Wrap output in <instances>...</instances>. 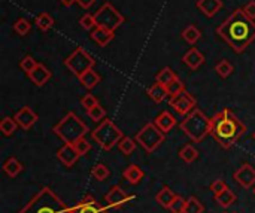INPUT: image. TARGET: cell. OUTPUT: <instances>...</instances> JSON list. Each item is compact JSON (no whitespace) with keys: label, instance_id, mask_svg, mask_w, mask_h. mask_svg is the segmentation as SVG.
<instances>
[{"label":"cell","instance_id":"83f0119b","mask_svg":"<svg viewBox=\"0 0 255 213\" xmlns=\"http://www.w3.org/2000/svg\"><path fill=\"white\" fill-rule=\"evenodd\" d=\"M179 157L185 161V163H194L199 158V151L193 146V145H185L182 146V149L179 151Z\"/></svg>","mask_w":255,"mask_h":213},{"label":"cell","instance_id":"484cf974","mask_svg":"<svg viewBox=\"0 0 255 213\" xmlns=\"http://www.w3.org/2000/svg\"><path fill=\"white\" fill-rule=\"evenodd\" d=\"M176 199V194L170 190V188H167V187H164L158 194H157V197H155V200H157V203H160L163 208H166V209H169V206L173 203V200Z\"/></svg>","mask_w":255,"mask_h":213},{"label":"cell","instance_id":"f6af8a7d","mask_svg":"<svg viewBox=\"0 0 255 213\" xmlns=\"http://www.w3.org/2000/svg\"><path fill=\"white\" fill-rule=\"evenodd\" d=\"M244 12L251 18V19H255V0H251V1H248L244 7Z\"/></svg>","mask_w":255,"mask_h":213},{"label":"cell","instance_id":"4316f807","mask_svg":"<svg viewBox=\"0 0 255 213\" xmlns=\"http://www.w3.org/2000/svg\"><path fill=\"white\" fill-rule=\"evenodd\" d=\"M215 200H217V203H220L221 208L227 209V208H230L236 202V196H235V193L230 188H227L223 193H220L218 196H215Z\"/></svg>","mask_w":255,"mask_h":213},{"label":"cell","instance_id":"ffe728a7","mask_svg":"<svg viewBox=\"0 0 255 213\" xmlns=\"http://www.w3.org/2000/svg\"><path fill=\"white\" fill-rule=\"evenodd\" d=\"M146 93H148L149 99H151L152 102H155V103H161V102L169 96L166 85H163V84H160V82H157V81H155V84H152V85L146 90Z\"/></svg>","mask_w":255,"mask_h":213},{"label":"cell","instance_id":"7bdbcfd3","mask_svg":"<svg viewBox=\"0 0 255 213\" xmlns=\"http://www.w3.org/2000/svg\"><path fill=\"white\" fill-rule=\"evenodd\" d=\"M81 105H82V107H84L85 110H90L91 107H94L96 105H99V100H97L91 93H88V94H85V96L81 99Z\"/></svg>","mask_w":255,"mask_h":213},{"label":"cell","instance_id":"7c38bea8","mask_svg":"<svg viewBox=\"0 0 255 213\" xmlns=\"http://www.w3.org/2000/svg\"><path fill=\"white\" fill-rule=\"evenodd\" d=\"M13 119L16 121L18 127H21L22 130L27 131V130H30V128L37 122L39 116H37L36 112H33L31 107L24 106V107H21V109L13 115Z\"/></svg>","mask_w":255,"mask_h":213},{"label":"cell","instance_id":"5bb4252c","mask_svg":"<svg viewBox=\"0 0 255 213\" xmlns=\"http://www.w3.org/2000/svg\"><path fill=\"white\" fill-rule=\"evenodd\" d=\"M27 76H28V79H30L36 87H43V85L52 78V73H51V70H49L46 66H43L42 63H39V64L34 67V70H31Z\"/></svg>","mask_w":255,"mask_h":213},{"label":"cell","instance_id":"3957f363","mask_svg":"<svg viewBox=\"0 0 255 213\" xmlns=\"http://www.w3.org/2000/svg\"><path fill=\"white\" fill-rule=\"evenodd\" d=\"M179 127L185 133V136H188L194 143H200L203 142V139H206L211 134L212 119L208 118L200 109L196 107L188 115H185Z\"/></svg>","mask_w":255,"mask_h":213},{"label":"cell","instance_id":"30bf717a","mask_svg":"<svg viewBox=\"0 0 255 213\" xmlns=\"http://www.w3.org/2000/svg\"><path fill=\"white\" fill-rule=\"evenodd\" d=\"M170 107H173V110L179 115H188L191 110L196 109L197 106V100L185 90L182 93H179L178 96H172L169 100Z\"/></svg>","mask_w":255,"mask_h":213},{"label":"cell","instance_id":"f546056e","mask_svg":"<svg viewBox=\"0 0 255 213\" xmlns=\"http://www.w3.org/2000/svg\"><path fill=\"white\" fill-rule=\"evenodd\" d=\"M136 145H137L136 139H131V137H128V136H124V137L120 140V143H118V149H120L124 155H131V154L134 152V149H136Z\"/></svg>","mask_w":255,"mask_h":213},{"label":"cell","instance_id":"4dcf8cb0","mask_svg":"<svg viewBox=\"0 0 255 213\" xmlns=\"http://www.w3.org/2000/svg\"><path fill=\"white\" fill-rule=\"evenodd\" d=\"M16 128H18V124H16V121L13 119V118H10V116H6V118H3L1 119V122H0V131L4 134V136H12L15 131H16Z\"/></svg>","mask_w":255,"mask_h":213},{"label":"cell","instance_id":"603a6c76","mask_svg":"<svg viewBox=\"0 0 255 213\" xmlns=\"http://www.w3.org/2000/svg\"><path fill=\"white\" fill-rule=\"evenodd\" d=\"M3 172H4L9 178H16V176L22 172V164H21L15 157H9V158L3 163Z\"/></svg>","mask_w":255,"mask_h":213},{"label":"cell","instance_id":"277c9868","mask_svg":"<svg viewBox=\"0 0 255 213\" xmlns=\"http://www.w3.org/2000/svg\"><path fill=\"white\" fill-rule=\"evenodd\" d=\"M52 131L64 143H75L78 139L85 137V134L90 130H88L87 124L75 112H69L63 119H60L52 127Z\"/></svg>","mask_w":255,"mask_h":213},{"label":"cell","instance_id":"60d3db41","mask_svg":"<svg viewBox=\"0 0 255 213\" xmlns=\"http://www.w3.org/2000/svg\"><path fill=\"white\" fill-rule=\"evenodd\" d=\"M79 24L84 30H94L97 27V22H96V18L94 15L91 13H85L84 16H81L79 19Z\"/></svg>","mask_w":255,"mask_h":213},{"label":"cell","instance_id":"9c48e42d","mask_svg":"<svg viewBox=\"0 0 255 213\" xmlns=\"http://www.w3.org/2000/svg\"><path fill=\"white\" fill-rule=\"evenodd\" d=\"M96 64V60L84 49V48H76L66 60H64V66L76 76L81 78L85 72H88L90 69H93Z\"/></svg>","mask_w":255,"mask_h":213},{"label":"cell","instance_id":"7dc6e473","mask_svg":"<svg viewBox=\"0 0 255 213\" xmlns=\"http://www.w3.org/2000/svg\"><path fill=\"white\" fill-rule=\"evenodd\" d=\"M60 3H61L63 6H66V7H70L73 3H76V0H60Z\"/></svg>","mask_w":255,"mask_h":213},{"label":"cell","instance_id":"ac0fdd59","mask_svg":"<svg viewBox=\"0 0 255 213\" xmlns=\"http://www.w3.org/2000/svg\"><path fill=\"white\" fill-rule=\"evenodd\" d=\"M182 61L185 63L187 67H190L191 70H197L203 63H205V55L197 49V48H191L190 51H187L182 57Z\"/></svg>","mask_w":255,"mask_h":213},{"label":"cell","instance_id":"2e32d148","mask_svg":"<svg viewBox=\"0 0 255 213\" xmlns=\"http://www.w3.org/2000/svg\"><path fill=\"white\" fill-rule=\"evenodd\" d=\"M130 197L120 188V187H112L109 190V193L105 196V202L108 205V208H118L121 205H124Z\"/></svg>","mask_w":255,"mask_h":213},{"label":"cell","instance_id":"cb8c5ba5","mask_svg":"<svg viewBox=\"0 0 255 213\" xmlns=\"http://www.w3.org/2000/svg\"><path fill=\"white\" fill-rule=\"evenodd\" d=\"M70 213H106L105 212V209L103 208H100L99 205H97V202H94V200H90L88 203H85V202H82V203H79L78 206H75Z\"/></svg>","mask_w":255,"mask_h":213},{"label":"cell","instance_id":"f1b7e54d","mask_svg":"<svg viewBox=\"0 0 255 213\" xmlns=\"http://www.w3.org/2000/svg\"><path fill=\"white\" fill-rule=\"evenodd\" d=\"M36 25L39 27V30L42 31H48L52 28L54 25V18L48 13V12H42L36 16Z\"/></svg>","mask_w":255,"mask_h":213},{"label":"cell","instance_id":"d4e9b609","mask_svg":"<svg viewBox=\"0 0 255 213\" xmlns=\"http://www.w3.org/2000/svg\"><path fill=\"white\" fill-rule=\"evenodd\" d=\"M182 37H184V40H185L187 43L194 45V43H197V42L200 40L202 31H200L194 24H191V25H187V27L182 30Z\"/></svg>","mask_w":255,"mask_h":213},{"label":"cell","instance_id":"f35d334b","mask_svg":"<svg viewBox=\"0 0 255 213\" xmlns=\"http://www.w3.org/2000/svg\"><path fill=\"white\" fill-rule=\"evenodd\" d=\"M37 64H39V63H37L31 55H24V57L21 58V61H19V69L28 75L31 70H34V67H36Z\"/></svg>","mask_w":255,"mask_h":213},{"label":"cell","instance_id":"c3c4849f","mask_svg":"<svg viewBox=\"0 0 255 213\" xmlns=\"http://www.w3.org/2000/svg\"><path fill=\"white\" fill-rule=\"evenodd\" d=\"M254 194H255V187H254Z\"/></svg>","mask_w":255,"mask_h":213},{"label":"cell","instance_id":"7a4b0ae2","mask_svg":"<svg viewBox=\"0 0 255 213\" xmlns=\"http://www.w3.org/2000/svg\"><path fill=\"white\" fill-rule=\"evenodd\" d=\"M212 119V137L224 148L230 149L245 134L247 125L230 109H223L214 115Z\"/></svg>","mask_w":255,"mask_h":213},{"label":"cell","instance_id":"52a82bcc","mask_svg":"<svg viewBox=\"0 0 255 213\" xmlns=\"http://www.w3.org/2000/svg\"><path fill=\"white\" fill-rule=\"evenodd\" d=\"M94 18H96L97 27H103V28H108L112 31L120 28L126 21L124 15L109 1L103 3L97 9V12L94 13Z\"/></svg>","mask_w":255,"mask_h":213},{"label":"cell","instance_id":"b9f144b4","mask_svg":"<svg viewBox=\"0 0 255 213\" xmlns=\"http://www.w3.org/2000/svg\"><path fill=\"white\" fill-rule=\"evenodd\" d=\"M185 205H187V200H184L182 197L176 196L173 203L169 206V211L172 213H184L185 212Z\"/></svg>","mask_w":255,"mask_h":213},{"label":"cell","instance_id":"1f68e13d","mask_svg":"<svg viewBox=\"0 0 255 213\" xmlns=\"http://www.w3.org/2000/svg\"><path fill=\"white\" fill-rule=\"evenodd\" d=\"M175 78H178L176 73H175L170 67H164V69H161V70L157 73L155 81L160 82V84H163V85H167V84H170Z\"/></svg>","mask_w":255,"mask_h":213},{"label":"cell","instance_id":"e575fe53","mask_svg":"<svg viewBox=\"0 0 255 213\" xmlns=\"http://www.w3.org/2000/svg\"><path fill=\"white\" fill-rule=\"evenodd\" d=\"M109 175H111L109 169H108L105 164H102V163L96 164V166L93 167V170H91V176H93L96 181H105V179L109 178Z\"/></svg>","mask_w":255,"mask_h":213},{"label":"cell","instance_id":"d6a6232c","mask_svg":"<svg viewBox=\"0 0 255 213\" xmlns=\"http://www.w3.org/2000/svg\"><path fill=\"white\" fill-rule=\"evenodd\" d=\"M215 70H217V73L221 76V78H229L232 73H233V70H235V67H233V64L229 61V60H221L217 66H215Z\"/></svg>","mask_w":255,"mask_h":213},{"label":"cell","instance_id":"ab89813d","mask_svg":"<svg viewBox=\"0 0 255 213\" xmlns=\"http://www.w3.org/2000/svg\"><path fill=\"white\" fill-rule=\"evenodd\" d=\"M73 146H75V149H76V152L82 157V155H87L90 151H91V143L85 139V137H81V139H78L75 143H72Z\"/></svg>","mask_w":255,"mask_h":213},{"label":"cell","instance_id":"8d00e7d4","mask_svg":"<svg viewBox=\"0 0 255 213\" xmlns=\"http://www.w3.org/2000/svg\"><path fill=\"white\" fill-rule=\"evenodd\" d=\"M166 88H167L169 96H178L179 93L185 91V84L179 78H175L170 84L166 85Z\"/></svg>","mask_w":255,"mask_h":213},{"label":"cell","instance_id":"5b68a950","mask_svg":"<svg viewBox=\"0 0 255 213\" xmlns=\"http://www.w3.org/2000/svg\"><path fill=\"white\" fill-rule=\"evenodd\" d=\"M19 213H70V211L51 190L45 188Z\"/></svg>","mask_w":255,"mask_h":213},{"label":"cell","instance_id":"8992f818","mask_svg":"<svg viewBox=\"0 0 255 213\" xmlns=\"http://www.w3.org/2000/svg\"><path fill=\"white\" fill-rule=\"evenodd\" d=\"M91 137H93V140H96V143L102 149L111 151L114 146H118V143L124 137V134L111 119H103L91 131Z\"/></svg>","mask_w":255,"mask_h":213},{"label":"cell","instance_id":"bcb514c9","mask_svg":"<svg viewBox=\"0 0 255 213\" xmlns=\"http://www.w3.org/2000/svg\"><path fill=\"white\" fill-rule=\"evenodd\" d=\"M76 3H78L82 9H90V7L96 3V0H76Z\"/></svg>","mask_w":255,"mask_h":213},{"label":"cell","instance_id":"681fc988","mask_svg":"<svg viewBox=\"0 0 255 213\" xmlns=\"http://www.w3.org/2000/svg\"><path fill=\"white\" fill-rule=\"evenodd\" d=\"M254 140H255V133H254Z\"/></svg>","mask_w":255,"mask_h":213},{"label":"cell","instance_id":"ba28073f","mask_svg":"<svg viewBox=\"0 0 255 213\" xmlns=\"http://www.w3.org/2000/svg\"><path fill=\"white\" fill-rule=\"evenodd\" d=\"M166 133H163L155 122H148L143 125V128H140L136 134V142L146 151V152H154L163 142H164Z\"/></svg>","mask_w":255,"mask_h":213},{"label":"cell","instance_id":"836d02e7","mask_svg":"<svg viewBox=\"0 0 255 213\" xmlns=\"http://www.w3.org/2000/svg\"><path fill=\"white\" fill-rule=\"evenodd\" d=\"M205 212V206L202 205V202L197 197H190L187 200L185 205V212L184 213H203Z\"/></svg>","mask_w":255,"mask_h":213},{"label":"cell","instance_id":"74e56055","mask_svg":"<svg viewBox=\"0 0 255 213\" xmlns=\"http://www.w3.org/2000/svg\"><path fill=\"white\" fill-rule=\"evenodd\" d=\"M87 113H88L90 119L94 121V122H102L105 119V116H106V110L100 105H96L94 107H91L90 110H87Z\"/></svg>","mask_w":255,"mask_h":213},{"label":"cell","instance_id":"8fae6325","mask_svg":"<svg viewBox=\"0 0 255 213\" xmlns=\"http://www.w3.org/2000/svg\"><path fill=\"white\" fill-rule=\"evenodd\" d=\"M235 181H236L242 188L250 190L251 187H254L255 185V169L251 164H248V163L242 164V166L235 172Z\"/></svg>","mask_w":255,"mask_h":213},{"label":"cell","instance_id":"ee69618b","mask_svg":"<svg viewBox=\"0 0 255 213\" xmlns=\"http://www.w3.org/2000/svg\"><path fill=\"white\" fill-rule=\"evenodd\" d=\"M229 187H227V184L223 181V179H217L212 185H211V191L214 193V197L215 196H218L220 193H223L224 190H227Z\"/></svg>","mask_w":255,"mask_h":213},{"label":"cell","instance_id":"e0dca14e","mask_svg":"<svg viewBox=\"0 0 255 213\" xmlns=\"http://www.w3.org/2000/svg\"><path fill=\"white\" fill-rule=\"evenodd\" d=\"M114 37H115V31H112V30H108V28H103V27H96L94 30H91L93 42H96L102 48L108 46L114 40Z\"/></svg>","mask_w":255,"mask_h":213},{"label":"cell","instance_id":"d590c367","mask_svg":"<svg viewBox=\"0 0 255 213\" xmlns=\"http://www.w3.org/2000/svg\"><path fill=\"white\" fill-rule=\"evenodd\" d=\"M13 30H15V33H18L19 36H25V34H28V33H30V30H31V24H30V21H28V19H25V18H19V19H16V21H15V24H13Z\"/></svg>","mask_w":255,"mask_h":213},{"label":"cell","instance_id":"9a60e30c","mask_svg":"<svg viewBox=\"0 0 255 213\" xmlns=\"http://www.w3.org/2000/svg\"><path fill=\"white\" fill-rule=\"evenodd\" d=\"M197 9L208 18H214L223 9V0H197Z\"/></svg>","mask_w":255,"mask_h":213},{"label":"cell","instance_id":"7402d4cb","mask_svg":"<svg viewBox=\"0 0 255 213\" xmlns=\"http://www.w3.org/2000/svg\"><path fill=\"white\" fill-rule=\"evenodd\" d=\"M78 79H79L81 85L85 87L87 90H93V88L97 87V85L100 84V81H102L100 75H99L94 69H90L88 72H85V73H84L81 78H78Z\"/></svg>","mask_w":255,"mask_h":213},{"label":"cell","instance_id":"6da1fadb","mask_svg":"<svg viewBox=\"0 0 255 213\" xmlns=\"http://www.w3.org/2000/svg\"><path fill=\"white\" fill-rule=\"evenodd\" d=\"M217 34L230 48L242 54L255 40V19H251L242 7L235 9L232 15L217 27Z\"/></svg>","mask_w":255,"mask_h":213},{"label":"cell","instance_id":"4fadbf2b","mask_svg":"<svg viewBox=\"0 0 255 213\" xmlns=\"http://www.w3.org/2000/svg\"><path fill=\"white\" fill-rule=\"evenodd\" d=\"M79 154L76 152L75 146L72 143H64L58 151H57V158L60 160V163H63L66 167H72L78 160H79Z\"/></svg>","mask_w":255,"mask_h":213},{"label":"cell","instance_id":"d6986e66","mask_svg":"<svg viewBox=\"0 0 255 213\" xmlns=\"http://www.w3.org/2000/svg\"><path fill=\"white\" fill-rule=\"evenodd\" d=\"M155 125L163 131V133H169L175 125H176V118L169 112V110H163L157 118H155Z\"/></svg>","mask_w":255,"mask_h":213},{"label":"cell","instance_id":"44dd1931","mask_svg":"<svg viewBox=\"0 0 255 213\" xmlns=\"http://www.w3.org/2000/svg\"><path fill=\"white\" fill-rule=\"evenodd\" d=\"M123 176H124V179H126L128 184H131V185H137V184L143 179L145 173H143V170H142L139 166H136V164H130V166L124 170Z\"/></svg>","mask_w":255,"mask_h":213}]
</instances>
